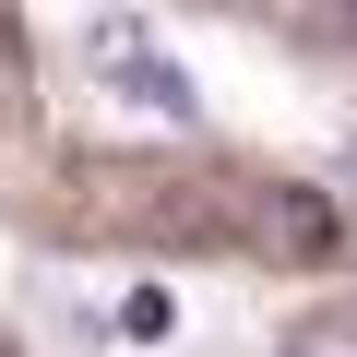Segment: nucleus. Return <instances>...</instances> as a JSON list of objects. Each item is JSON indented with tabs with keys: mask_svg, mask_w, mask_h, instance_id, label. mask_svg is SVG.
<instances>
[{
	"mask_svg": "<svg viewBox=\"0 0 357 357\" xmlns=\"http://www.w3.org/2000/svg\"><path fill=\"white\" fill-rule=\"evenodd\" d=\"M84 48H96V72H107V84H119V96H131L143 119H167V131H191V119H203V96H191V84L167 72L155 24H119V13H107V24L84 36Z\"/></svg>",
	"mask_w": 357,
	"mask_h": 357,
	"instance_id": "nucleus-1",
	"label": "nucleus"
},
{
	"mask_svg": "<svg viewBox=\"0 0 357 357\" xmlns=\"http://www.w3.org/2000/svg\"><path fill=\"white\" fill-rule=\"evenodd\" d=\"M167 321H178V310H167V286H131V298H119V333H131V345H155Z\"/></svg>",
	"mask_w": 357,
	"mask_h": 357,
	"instance_id": "nucleus-2",
	"label": "nucleus"
}]
</instances>
